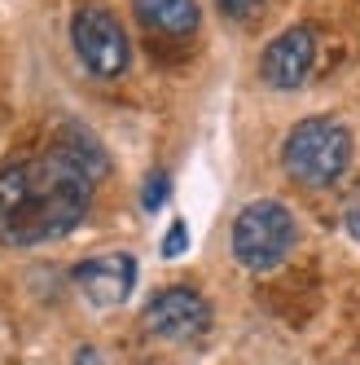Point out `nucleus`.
I'll use <instances>...</instances> for the list:
<instances>
[{
	"label": "nucleus",
	"mask_w": 360,
	"mask_h": 365,
	"mask_svg": "<svg viewBox=\"0 0 360 365\" xmlns=\"http://www.w3.org/2000/svg\"><path fill=\"white\" fill-rule=\"evenodd\" d=\"M145 326L149 334L171 339V344H194L211 326V304L189 286H167L145 304Z\"/></svg>",
	"instance_id": "nucleus-5"
},
{
	"label": "nucleus",
	"mask_w": 360,
	"mask_h": 365,
	"mask_svg": "<svg viewBox=\"0 0 360 365\" xmlns=\"http://www.w3.org/2000/svg\"><path fill=\"white\" fill-rule=\"evenodd\" d=\"M106 176V150L88 133H66L53 150L0 172V238L40 247L70 233L88 216L92 185Z\"/></svg>",
	"instance_id": "nucleus-1"
},
{
	"label": "nucleus",
	"mask_w": 360,
	"mask_h": 365,
	"mask_svg": "<svg viewBox=\"0 0 360 365\" xmlns=\"http://www.w3.org/2000/svg\"><path fill=\"white\" fill-rule=\"evenodd\" d=\"M70 44L80 62L101 75V80H115L132 62V48H127V31L119 27V18L106 5H80L70 18Z\"/></svg>",
	"instance_id": "nucleus-4"
},
{
	"label": "nucleus",
	"mask_w": 360,
	"mask_h": 365,
	"mask_svg": "<svg viewBox=\"0 0 360 365\" xmlns=\"http://www.w3.org/2000/svg\"><path fill=\"white\" fill-rule=\"evenodd\" d=\"M317 62V36L312 27H286L260 58V75L272 88H299Z\"/></svg>",
	"instance_id": "nucleus-7"
},
{
	"label": "nucleus",
	"mask_w": 360,
	"mask_h": 365,
	"mask_svg": "<svg viewBox=\"0 0 360 365\" xmlns=\"http://www.w3.org/2000/svg\"><path fill=\"white\" fill-rule=\"evenodd\" d=\"M167 176L163 172H149V180H145V190H141V207H145V212H159V207L167 202Z\"/></svg>",
	"instance_id": "nucleus-9"
},
{
	"label": "nucleus",
	"mask_w": 360,
	"mask_h": 365,
	"mask_svg": "<svg viewBox=\"0 0 360 365\" xmlns=\"http://www.w3.org/2000/svg\"><path fill=\"white\" fill-rule=\"evenodd\" d=\"M347 229H351V238H360V202L347 212Z\"/></svg>",
	"instance_id": "nucleus-13"
},
{
	"label": "nucleus",
	"mask_w": 360,
	"mask_h": 365,
	"mask_svg": "<svg viewBox=\"0 0 360 365\" xmlns=\"http://www.w3.org/2000/svg\"><path fill=\"white\" fill-rule=\"evenodd\" d=\"M75 286L92 308H119L137 286V259L127 251L92 255L84 264H75Z\"/></svg>",
	"instance_id": "nucleus-6"
},
{
	"label": "nucleus",
	"mask_w": 360,
	"mask_h": 365,
	"mask_svg": "<svg viewBox=\"0 0 360 365\" xmlns=\"http://www.w3.org/2000/svg\"><path fill=\"white\" fill-rule=\"evenodd\" d=\"M185 238H189L185 220H176V225L167 229V238H163V255H167V259H171V255H180V251H185Z\"/></svg>",
	"instance_id": "nucleus-10"
},
{
	"label": "nucleus",
	"mask_w": 360,
	"mask_h": 365,
	"mask_svg": "<svg viewBox=\"0 0 360 365\" xmlns=\"http://www.w3.org/2000/svg\"><path fill=\"white\" fill-rule=\"evenodd\" d=\"M75 365H106V361H101L97 348H80V352H75Z\"/></svg>",
	"instance_id": "nucleus-12"
},
{
	"label": "nucleus",
	"mask_w": 360,
	"mask_h": 365,
	"mask_svg": "<svg viewBox=\"0 0 360 365\" xmlns=\"http://www.w3.org/2000/svg\"><path fill=\"white\" fill-rule=\"evenodd\" d=\"M260 5H264V0H220V9H224L228 18H250Z\"/></svg>",
	"instance_id": "nucleus-11"
},
{
	"label": "nucleus",
	"mask_w": 360,
	"mask_h": 365,
	"mask_svg": "<svg viewBox=\"0 0 360 365\" xmlns=\"http://www.w3.org/2000/svg\"><path fill=\"white\" fill-rule=\"evenodd\" d=\"M295 233L299 229H295V216L286 207L272 202V198H260V202L242 207L238 220H233V255L250 273H268L290 255Z\"/></svg>",
	"instance_id": "nucleus-3"
},
{
	"label": "nucleus",
	"mask_w": 360,
	"mask_h": 365,
	"mask_svg": "<svg viewBox=\"0 0 360 365\" xmlns=\"http://www.w3.org/2000/svg\"><path fill=\"white\" fill-rule=\"evenodd\" d=\"M281 163L286 172L307 190H325L334 185L347 163H351V137L343 123L334 119H303L290 128L286 145H281Z\"/></svg>",
	"instance_id": "nucleus-2"
},
{
	"label": "nucleus",
	"mask_w": 360,
	"mask_h": 365,
	"mask_svg": "<svg viewBox=\"0 0 360 365\" xmlns=\"http://www.w3.org/2000/svg\"><path fill=\"white\" fill-rule=\"evenodd\" d=\"M132 9L141 18V27L171 36V40H185L198 31V5L194 0H132Z\"/></svg>",
	"instance_id": "nucleus-8"
}]
</instances>
